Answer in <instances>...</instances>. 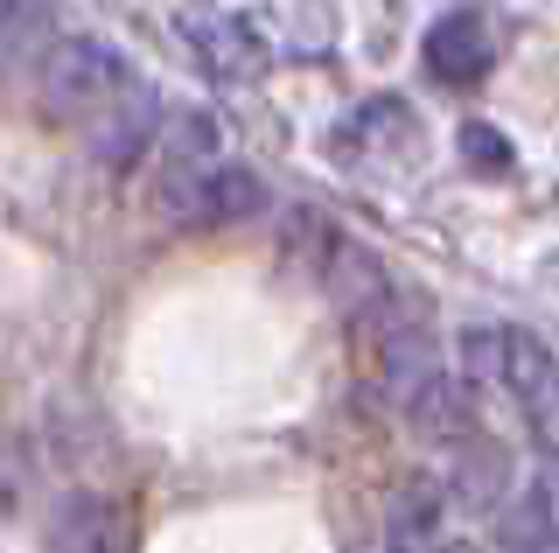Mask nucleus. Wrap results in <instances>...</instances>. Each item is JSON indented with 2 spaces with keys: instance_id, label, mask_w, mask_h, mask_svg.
I'll use <instances>...</instances> for the list:
<instances>
[{
  "instance_id": "12",
  "label": "nucleus",
  "mask_w": 559,
  "mask_h": 553,
  "mask_svg": "<svg viewBox=\"0 0 559 553\" xmlns=\"http://www.w3.org/2000/svg\"><path fill=\"white\" fill-rule=\"evenodd\" d=\"M266 203H273L266 183H259L245 162H231V154H224V162L203 176V189H197V203H189L182 224H245V217L266 211Z\"/></svg>"
},
{
  "instance_id": "7",
  "label": "nucleus",
  "mask_w": 559,
  "mask_h": 553,
  "mask_svg": "<svg viewBox=\"0 0 559 553\" xmlns=\"http://www.w3.org/2000/svg\"><path fill=\"white\" fill-rule=\"evenodd\" d=\"M162 127H168L162 92H154V84H127V92L92 119V154H98L105 168H133L140 154L162 141Z\"/></svg>"
},
{
  "instance_id": "16",
  "label": "nucleus",
  "mask_w": 559,
  "mask_h": 553,
  "mask_svg": "<svg viewBox=\"0 0 559 553\" xmlns=\"http://www.w3.org/2000/svg\"><path fill=\"white\" fill-rule=\"evenodd\" d=\"M441 553H448V546H441Z\"/></svg>"
},
{
  "instance_id": "1",
  "label": "nucleus",
  "mask_w": 559,
  "mask_h": 553,
  "mask_svg": "<svg viewBox=\"0 0 559 553\" xmlns=\"http://www.w3.org/2000/svg\"><path fill=\"white\" fill-rule=\"evenodd\" d=\"M462 386L503 392L524 421H532L538 448H552V351L546 337L518 330V322H468L462 330Z\"/></svg>"
},
{
  "instance_id": "10",
  "label": "nucleus",
  "mask_w": 559,
  "mask_h": 553,
  "mask_svg": "<svg viewBox=\"0 0 559 553\" xmlns=\"http://www.w3.org/2000/svg\"><path fill=\"white\" fill-rule=\"evenodd\" d=\"M314 287L343 308V322H364L384 295H392V273H384V259L371 246H357V238L343 232L336 246H329V259L314 267Z\"/></svg>"
},
{
  "instance_id": "15",
  "label": "nucleus",
  "mask_w": 559,
  "mask_h": 553,
  "mask_svg": "<svg viewBox=\"0 0 559 553\" xmlns=\"http://www.w3.org/2000/svg\"><path fill=\"white\" fill-rule=\"evenodd\" d=\"M43 22H49V0H0V63L22 57L43 36Z\"/></svg>"
},
{
  "instance_id": "3",
  "label": "nucleus",
  "mask_w": 559,
  "mask_h": 553,
  "mask_svg": "<svg viewBox=\"0 0 559 553\" xmlns=\"http://www.w3.org/2000/svg\"><path fill=\"white\" fill-rule=\"evenodd\" d=\"M357 337H364V357H371V378L392 392V400H406V392H413L427 372H441V343H433L427 308L406 302L399 287L357 322Z\"/></svg>"
},
{
  "instance_id": "6",
  "label": "nucleus",
  "mask_w": 559,
  "mask_h": 553,
  "mask_svg": "<svg viewBox=\"0 0 559 553\" xmlns=\"http://www.w3.org/2000/svg\"><path fill=\"white\" fill-rule=\"evenodd\" d=\"M419 63H427L433 84H448V92H468V84H483L497 71V36H489V22L476 8H454L441 22L427 28V43H419Z\"/></svg>"
},
{
  "instance_id": "14",
  "label": "nucleus",
  "mask_w": 559,
  "mask_h": 553,
  "mask_svg": "<svg viewBox=\"0 0 559 553\" xmlns=\"http://www.w3.org/2000/svg\"><path fill=\"white\" fill-rule=\"evenodd\" d=\"M454 148L468 154V168L489 183H503V176H518V148L503 141L497 127H483V119H462V133H454Z\"/></svg>"
},
{
  "instance_id": "5",
  "label": "nucleus",
  "mask_w": 559,
  "mask_h": 553,
  "mask_svg": "<svg viewBox=\"0 0 559 553\" xmlns=\"http://www.w3.org/2000/svg\"><path fill=\"white\" fill-rule=\"evenodd\" d=\"M168 141H162V168H154V211H162L168 224H182L189 217V203H197V189L203 176L224 162V133H217V119L210 113H189V119H175V127H162Z\"/></svg>"
},
{
  "instance_id": "8",
  "label": "nucleus",
  "mask_w": 559,
  "mask_h": 553,
  "mask_svg": "<svg viewBox=\"0 0 559 553\" xmlns=\"http://www.w3.org/2000/svg\"><path fill=\"white\" fill-rule=\"evenodd\" d=\"M399 413L413 421V435H427V442H441V448H468V442H483L476 392H468V386H462V378H454L448 365L419 378L406 400H399Z\"/></svg>"
},
{
  "instance_id": "2",
  "label": "nucleus",
  "mask_w": 559,
  "mask_h": 553,
  "mask_svg": "<svg viewBox=\"0 0 559 553\" xmlns=\"http://www.w3.org/2000/svg\"><path fill=\"white\" fill-rule=\"evenodd\" d=\"M127 84H133L127 49L92 36V28H63L35 63V98H43L49 119H98Z\"/></svg>"
},
{
  "instance_id": "4",
  "label": "nucleus",
  "mask_w": 559,
  "mask_h": 553,
  "mask_svg": "<svg viewBox=\"0 0 559 553\" xmlns=\"http://www.w3.org/2000/svg\"><path fill=\"white\" fill-rule=\"evenodd\" d=\"M175 36H182V49L203 63L217 84H259L273 63L266 36H259L245 14L231 8H210V0H189V8H175Z\"/></svg>"
},
{
  "instance_id": "9",
  "label": "nucleus",
  "mask_w": 559,
  "mask_h": 553,
  "mask_svg": "<svg viewBox=\"0 0 559 553\" xmlns=\"http://www.w3.org/2000/svg\"><path fill=\"white\" fill-rule=\"evenodd\" d=\"M448 518H454L448 483L441 476H406L392 491V511H384V553H441Z\"/></svg>"
},
{
  "instance_id": "13",
  "label": "nucleus",
  "mask_w": 559,
  "mask_h": 553,
  "mask_svg": "<svg viewBox=\"0 0 559 553\" xmlns=\"http://www.w3.org/2000/svg\"><path fill=\"white\" fill-rule=\"evenodd\" d=\"M497 540H503V553H552V476L546 470L503 505Z\"/></svg>"
},
{
  "instance_id": "11",
  "label": "nucleus",
  "mask_w": 559,
  "mask_h": 553,
  "mask_svg": "<svg viewBox=\"0 0 559 553\" xmlns=\"http://www.w3.org/2000/svg\"><path fill=\"white\" fill-rule=\"evenodd\" d=\"M49 553H133L127 511L98 491H70L57 505V526H49Z\"/></svg>"
}]
</instances>
